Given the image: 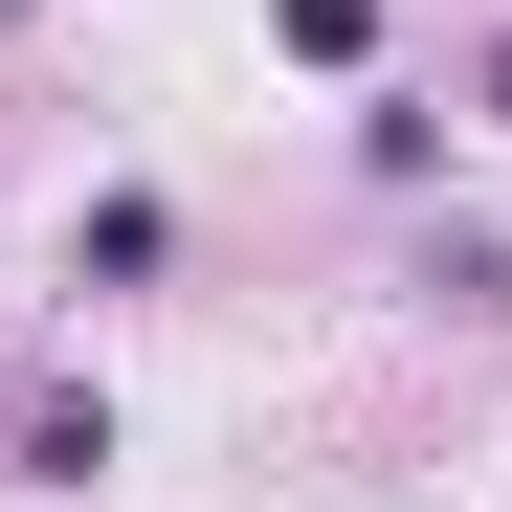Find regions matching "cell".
Masks as SVG:
<instances>
[{"instance_id":"obj_3","label":"cell","mask_w":512,"mask_h":512,"mask_svg":"<svg viewBox=\"0 0 512 512\" xmlns=\"http://www.w3.org/2000/svg\"><path fill=\"white\" fill-rule=\"evenodd\" d=\"M268 45H290V67H357V45H379V0H268Z\"/></svg>"},{"instance_id":"obj_2","label":"cell","mask_w":512,"mask_h":512,"mask_svg":"<svg viewBox=\"0 0 512 512\" xmlns=\"http://www.w3.org/2000/svg\"><path fill=\"white\" fill-rule=\"evenodd\" d=\"M23 468H45V490H90V468H112V401H67V379H45V401H23Z\"/></svg>"},{"instance_id":"obj_1","label":"cell","mask_w":512,"mask_h":512,"mask_svg":"<svg viewBox=\"0 0 512 512\" xmlns=\"http://www.w3.org/2000/svg\"><path fill=\"white\" fill-rule=\"evenodd\" d=\"M67 268H90V290H156V268H179V223H156V201H90V245H67Z\"/></svg>"},{"instance_id":"obj_4","label":"cell","mask_w":512,"mask_h":512,"mask_svg":"<svg viewBox=\"0 0 512 512\" xmlns=\"http://www.w3.org/2000/svg\"><path fill=\"white\" fill-rule=\"evenodd\" d=\"M490 134H512V45H490Z\"/></svg>"},{"instance_id":"obj_5","label":"cell","mask_w":512,"mask_h":512,"mask_svg":"<svg viewBox=\"0 0 512 512\" xmlns=\"http://www.w3.org/2000/svg\"><path fill=\"white\" fill-rule=\"evenodd\" d=\"M0 23H23V0H0Z\"/></svg>"}]
</instances>
